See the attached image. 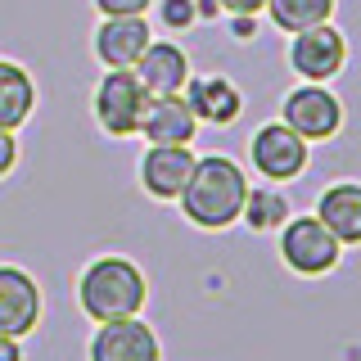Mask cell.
<instances>
[{
	"label": "cell",
	"instance_id": "obj_1",
	"mask_svg": "<svg viewBox=\"0 0 361 361\" xmlns=\"http://www.w3.org/2000/svg\"><path fill=\"white\" fill-rule=\"evenodd\" d=\"M244 195H248L244 167L235 163V158L212 154V158H195L190 180L176 199H180V208H185V217L195 226L221 231V226H231L244 212Z\"/></svg>",
	"mask_w": 361,
	"mask_h": 361
},
{
	"label": "cell",
	"instance_id": "obj_2",
	"mask_svg": "<svg viewBox=\"0 0 361 361\" xmlns=\"http://www.w3.org/2000/svg\"><path fill=\"white\" fill-rule=\"evenodd\" d=\"M77 298L90 321H122L145 307V276L127 257H95L82 271Z\"/></svg>",
	"mask_w": 361,
	"mask_h": 361
},
{
	"label": "cell",
	"instance_id": "obj_3",
	"mask_svg": "<svg viewBox=\"0 0 361 361\" xmlns=\"http://www.w3.org/2000/svg\"><path fill=\"white\" fill-rule=\"evenodd\" d=\"M149 104V90L140 86L135 68H109L95 86V122L109 135H135Z\"/></svg>",
	"mask_w": 361,
	"mask_h": 361
},
{
	"label": "cell",
	"instance_id": "obj_4",
	"mask_svg": "<svg viewBox=\"0 0 361 361\" xmlns=\"http://www.w3.org/2000/svg\"><path fill=\"white\" fill-rule=\"evenodd\" d=\"M338 248L343 244L325 231L321 217H293V221H285V235H280V253H285V262L298 276H325V271H334Z\"/></svg>",
	"mask_w": 361,
	"mask_h": 361
},
{
	"label": "cell",
	"instance_id": "obj_5",
	"mask_svg": "<svg viewBox=\"0 0 361 361\" xmlns=\"http://www.w3.org/2000/svg\"><path fill=\"white\" fill-rule=\"evenodd\" d=\"M343 59H348V45L330 23L302 27V32H293V41H289V63H293V73L307 77V82H330L338 68H343Z\"/></svg>",
	"mask_w": 361,
	"mask_h": 361
},
{
	"label": "cell",
	"instance_id": "obj_6",
	"mask_svg": "<svg viewBox=\"0 0 361 361\" xmlns=\"http://www.w3.org/2000/svg\"><path fill=\"white\" fill-rule=\"evenodd\" d=\"M248 149H253V167L267 180H289L307 167V140H302L298 131H289L285 122H267V127L253 135Z\"/></svg>",
	"mask_w": 361,
	"mask_h": 361
},
{
	"label": "cell",
	"instance_id": "obj_7",
	"mask_svg": "<svg viewBox=\"0 0 361 361\" xmlns=\"http://www.w3.org/2000/svg\"><path fill=\"white\" fill-rule=\"evenodd\" d=\"M338 122H343V109H338V99L330 95L325 86H298L289 90L285 99V127L298 131L302 140H330L338 131Z\"/></svg>",
	"mask_w": 361,
	"mask_h": 361
},
{
	"label": "cell",
	"instance_id": "obj_8",
	"mask_svg": "<svg viewBox=\"0 0 361 361\" xmlns=\"http://www.w3.org/2000/svg\"><path fill=\"white\" fill-rule=\"evenodd\" d=\"M90 361H158V338L135 316L99 321L95 338H90Z\"/></svg>",
	"mask_w": 361,
	"mask_h": 361
},
{
	"label": "cell",
	"instance_id": "obj_9",
	"mask_svg": "<svg viewBox=\"0 0 361 361\" xmlns=\"http://www.w3.org/2000/svg\"><path fill=\"white\" fill-rule=\"evenodd\" d=\"M41 321V289L27 271L0 267V334L23 338Z\"/></svg>",
	"mask_w": 361,
	"mask_h": 361
},
{
	"label": "cell",
	"instance_id": "obj_10",
	"mask_svg": "<svg viewBox=\"0 0 361 361\" xmlns=\"http://www.w3.org/2000/svg\"><path fill=\"white\" fill-rule=\"evenodd\" d=\"M149 45V23L145 14H118L104 18L95 32V54L104 59V68H131Z\"/></svg>",
	"mask_w": 361,
	"mask_h": 361
},
{
	"label": "cell",
	"instance_id": "obj_11",
	"mask_svg": "<svg viewBox=\"0 0 361 361\" xmlns=\"http://www.w3.org/2000/svg\"><path fill=\"white\" fill-rule=\"evenodd\" d=\"M131 68H135V77H140V86L149 90V95H180V86H185V77H190L185 50L172 45V41H149L145 54Z\"/></svg>",
	"mask_w": 361,
	"mask_h": 361
},
{
	"label": "cell",
	"instance_id": "obj_12",
	"mask_svg": "<svg viewBox=\"0 0 361 361\" xmlns=\"http://www.w3.org/2000/svg\"><path fill=\"white\" fill-rule=\"evenodd\" d=\"M190 167H195L190 145H154V149L140 158V180L154 199H176L190 180Z\"/></svg>",
	"mask_w": 361,
	"mask_h": 361
},
{
	"label": "cell",
	"instance_id": "obj_13",
	"mask_svg": "<svg viewBox=\"0 0 361 361\" xmlns=\"http://www.w3.org/2000/svg\"><path fill=\"white\" fill-rule=\"evenodd\" d=\"M195 127H199V118L190 113V104L180 95H149L145 118H140V131L149 145H190Z\"/></svg>",
	"mask_w": 361,
	"mask_h": 361
},
{
	"label": "cell",
	"instance_id": "obj_14",
	"mask_svg": "<svg viewBox=\"0 0 361 361\" xmlns=\"http://www.w3.org/2000/svg\"><path fill=\"white\" fill-rule=\"evenodd\" d=\"M316 217L325 221V231H330L338 244H361V185L357 180H338V185H330L321 195Z\"/></svg>",
	"mask_w": 361,
	"mask_h": 361
},
{
	"label": "cell",
	"instance_id": "obj_15",
	"mask_svg": "<svg viewBox=\"0 0 361 361\" xmlns=\"http://www.w3.org/2000/svg\"><path fill=\"white\" fill-rule=\"evenodd\" d=\"M185 104L195 118H208V122H235L240 118V90L235 82H226V77H185Z\"/></svg>",
	"mask_w": 361,
	"mask_h": 361
},
{
	"label": "cell",
	"instance_id": "obj_16",
	"mask_svg": "<svg viewBox=\"0 0 361 361\" xmlns=\"http://www.w3.org/2000/svg\"><path fill=\"white\" fill-rule=\"evenodd\" d=\"M32 104H37V86H32V77L23 73L18 63L0 59V127L14 131L18 122L32 113Z\"/></svg>",
	"mask_w": 361,
	"mask_h": 361
},
{
	"label": "cell",
	"instance_id": "obj_17",
	"mask_svg": "<svg viewBox=\"0 0 361 361\" xmlns=\"http://www.w3.org/2000/svg\"><path fill=\"white\" fill-rule=\"evenodd\" d=\"M267 9H271V23L293 37V32H302V27L330 23L334 0H267Z\"/></svg>",
	"mask_w": 361,
	"mask_h": 361
},
{
	"label": "cell",
	"instance_id": "obj_18",
	"mask_svg": "<svg viewBox=\"0 0 361 361\" xmlns=\"http://www.w3.org/2000/svg\"><path fill=\"white\" fill-rule=\"evenodd\" d=\"M240 217L257 231H271V226H285L289 221V203L276 195V190H248L244 195V212Z\"/></svg>",
	"mask_w": 361,
	"mask_h": 361
},
{
	"label": "cell",
	"instance_id": "obj_19",
	"mask_svg": "<svg viewBox=\"0 0 361 361\" xmlns=\"http://www.w3.org/2000/svg\"><path fill=\"white\" fill-rule=\"evenodd\" d=\"M163 23L167 27H190L195 23V0H163Z\"/></svg>",
	"mask_w": 361,
	"mask_h": 361
},
{
	"label": "cell",
	"instance_id": "obj_20",
	"mask_svg": "<svg viewBox=\"0 0 361 361\" xmlns=\"http://www.w3.org/2000/svg\"><path fill=\"white\" fill-rule=\"evenodd\" d=\"M95 5H99L104 18H118V14H145L149 0H95Z\"/></svg>",
	"mask_w": 361,
	"mask_h": 361
},
{
	"label": "cell",
	"instance_id": "obj_21",
	"mask_svg": "<svg viewBox=\"0 0 361 361\" xmlns=\"http://www.w3.org/2000/svg\"><path fill=\"white\" fill-rule=\"evenodd\" d=\"M14 158H18V145H14V131H5L0 127V176L14 167Z\"/></svg>",
	"mask_w": 361,
	"mask_h": 361
},
{
	"label": "cell",
	"instance_id": "obj_22",
	"mask_svg": "<svg viewBox=\"0 0 361 361\" xmlns=\"http://www.w3.org/2000/svg\"><path fill=\"white\" fill-rule=\"evenodd\" d=\"M217 9H226V14H257V9H267V0H217Z\"/></svg>",
	"mask_w": 361,
	"mask_h": 361
},
{
	"label": "cell",
	"instance_id": "obj_23",
	"mask_svg": "<svg viewBox=\"0 0 361 361\" xmlns=\"http://www.w3.org/2000/svg\"><path fill=\"white\" fill-rule=\"evenodd\" d=\"M231 32H235V37H240V41H248V37H253V14H231Z\"/></svg>",
	"mask_w": 361,
	"mask_h": 361
},
{
	"label": "cell",
	"instance_id": "obj_24",
	"mask_svg": "<svg viewBox=\"0 0 361 361\" xmlns=\"http://www.w3.org/2000/svg\"><path fill=\"white\" fill-rule=\"evenodd\" d=\"M0 361H23V348L14 334H0Z\"/></svg>",
	"mask_w": 361,
	"mask_h": 361
}]
</instances>
